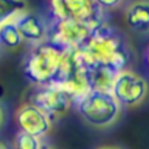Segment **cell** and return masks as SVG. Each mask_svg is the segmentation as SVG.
<instances>
[{
	"label": "cell",
	"mask_w": 149,
	"mask_h": 149,
	"mask_svg": "<svg viewBox=\"0 0 149 149\" xmlns=\"http://www.w3.org/2000/svg\"><path fill=\"white\" fill-rule=\"evenodd\" d=\"M76 62L85 71L106 68L115 73L126 70L130 52L119 34L106 25H100L79 49L73 50Z\"/></svg>",
	"instance_id": "1"
},
{
	"label": "cell",
	"mask_w": 149,
	"mask_h": 149,
	"mask_svg": "<svg viewBox=\"0 0 149 149\" xmlns=\"http://www.w3.org/2000/svg\"><path fill=\"white\" fill-rule=\"evenodd\" d=\"M68 50L50 41L37 43L24 60V74L36 86L56 85L63 79Z\"/></svg>",
	"instance_id": "2"
},
{
	"label": "cell",
	"mask_w": 149,
	"mask_h": 149,
	"mask_svg": "<svg viewBox=\"0 0 149 149\" xmlns=\"http://www.w3.org/2000/svg\"><path fill=\"white\" fill-rule=\"evenodd\" d=\"M79 114L89 124L95 127L110 126L118 118L120 105L111 93L89 92L76 102Z\"/></svg>",
	"instance_id": "3"
},
{
	"label": "cell",
	"mask_w": 149,
	"mask_h": 149,
	"mask_svg": "<svg viewBox=\"0 0 149 149\" xmlns=\"http://www.w3.org/2000/svg\"><path fill=\"white\" fill-rule=\"evenodd\" d=\"M54 20H73L97 28L102 25V8L94 0H49Z\"/></svg>",
	"instance_id": "4"
},
{
	"label": "cell",
	"mask_w": 149,
	"mask_h": 149,
	"mask_svg": "<svg viewBox=\"0 0 149 149\" xmlns=\"http://www.w3.org/2000/svg\"><path fill=\"white\" fill-rule=\"evenodd\" d=\"M95 28L73 20H54L47 26L46 41L67 50L79 49L92 36Z\"/></svg>",
	"instance_id": "5"
},
{
	"label": "cell",
	"mask_w": 149,
	"mask_h": 149,
	"mask_svg": "<svg viewBox=\"0 0 149 149\" xmlns=\"http://www.w3.org/2000/svg\"><path fill=\"white\" fill-rule=\"evenodd\" d=\"M28 103L38 107L52 120L56 116L67 113L73 102L63 90L54 85H49L34 88L33 92H30Z\"/></svg>",
	"instance_id": "6"
},
{
	"label": "cell",
	"mask_w": 149,
	"mask_h": 149,
	"mask_svg": "<svg viewBox=\"0 0 149 149\" xmlns=\"http://www.w3.org/2000/svg\"><path fill=\"white\" fill-rule=\"evenodd\" d=\"M147 92V81L141 76L124 70L116 74L111 94L120 106H135L144 100Z\"/></svg>",
	"instance_id": "7"
},
{
	"label": "cell",
	"mask_w": 149,
	"mask_h": 149,
	"mask_svg": "<svg viewBox=\"0 0 149 149\" xmlns=\"http://www.w3.org/2000/svg\"><path fill=\"white\" fill-rule=\"evenodd\" d=\"M18 131L42 139L51 128V119L31 103L22 105L15 115Z\"/></svg>",
	"instance_id": "8"
},
{
	"label": "cell",
	"mask_w": 149,
	"mask_h": 149,
	"mask_svg": "<svg viewBox=\"0 0 149 149\" xmlns=\"http://www.w3.org/2000/svg\"><path fill=\"white\" fill-rule=\"evenodd\" d=\"M13 21L24 41L33 42V43H41L46 41L47 26L45 25L43 20L39 16L24 12L18 15Z\"/></svg>",
	"instance_id": "9"
},
{
	"label": "cell",
	"mask_w": 149,
	"mask_h": 149,
	"mask_svg": "<svg viewBox=\"0 0 149 149\" xmlns=\"http://www.w3.org/2000/svg\"><path fill=\"white\" fill-rule=\"evenodd\" d=\"M126 22L136 33L149 31V1H137L130 7Z\"/></svg>",
	"instance_id": "10"
},
{
	"label": "cell",
	"mask_w": 149,
	"mask_h": 149,
	"mask_svg": "<svg viewBox=\"0 0 149 149\" xmlns=\"http://www.w3.org/2000/svg\"><path fill=\"white\" fill-rule=\"evenodd\" d=\"M86 72L90 85V92L111 93L114 81H115V77L118 73L106 70V68H93Z\"/></svg>",
	"instance_id": "11"
},
{
	"label": "cell",
	"mask_w": 149,
	"mask_h": 149,
	"mask_svg": "<svg viewBox=\"0 0 149 149\" xmlns=\"http://www.w3.org/2000/svg\"><path fill=\"white\" fill-rule=\"evenodd\" d=\"M26 9L25 0H0V26L10 20H15L18 15Z\"/></svg>",
	"instance_id": "12"
},
{
	"label": "cell",
	"mask_w": 149,
	"mask_h": 149,
	"mask_svg": "<svg viewBox=\"0 0 149 149\" xmlns=\"http://www.w3.org/2000/svg\"><path fill=\"white\" fill-rule=\"evenodd\" d=\"M22 41L24 39L21 34L18 33L13 20L0 26V46L7 47V49H15V47L20 46Z\"/></svg>",
	"instance_id": "13"
},
{
	"label": "cell",
	"mask_w": 149,
	"mask_h": 149,
	"mask_svg": "<svg viewBox=\"0 0 149 149\" xmlns=\"http://www.w3.org/2000/svg\"><path fill=\"white\" fill-rule=\"evenodd\" d=\"M45 144L41 139L18 131L13 140V149H43Z\"/></svg>",
	"instance_id": "14"
},
{
	"label": "cell",
	"mask_w": 149,
	"mask_h": 149,
	"mask_svg": "<svg viewBox=\"0 0 149 149\" xmlns=\"http://www.w3.org/2000/svg\"><path fill=\"white\" fill-rule=\"evenodd\" d=\"M95 4L101 8H105V9H111V8L118 7L122 3V0H94Z\"/></svg>",
	"instance_id": "15"
},
{
	"label": "cell",
	"mask_w": 149,
	"mask_h": 149,
	"mask_svg": "<svg viewBox=\"0 0 149 149\" xmlns=\"http://www.w3.org/2000/svg\"><path fill=\"white\" fill-rule=\"evenodd\" d=\"M145 62H147V64H148V67H149V49H148L147 54H145Z\"/></svg>",
	"instance_id": "16"
},
{
	"label": "cell",
	"mask_w": 149,
	"mask_h": 149,
	"mask_svg": "<svg viewBox=\"0 0 149 149\" xmlns=\"http://www.w3.org/2000/svg\"><path fill=\"white\" fill-rule=\"evenodd\" d=\"M1 123H3V111L0 109V126H1Z\"/></svg>",
	"instance_id": "17"
},
{
	"label": "cell",
	"mask_w": 149,
	"mask_h": 149,
	"mask_svg": "<svg viewBox=\"0 0 149 149\" xmlns=\"http://www.w3.org/2000/svg\"><path fill=\"white\" fill-rule=\"evenodd\" d=\"M100 149H118V148H114V147H103V148H100Z\"/></svg>",
	"instance_id": "18"
},
{
	"label": "cell",
	"mask_w": 149,
	"mask_h": 149,
	"mask_svg": "<svg viewBox=\"0 0 149 149\" xmlns=\"http://www.w3.org/2000/svg\"><path fill=\"white\" fill-rule=\"evenodd\" d=\"M0 149H7V147H5V145L3 144L1 141H0Z\"/></svg>",
	"instance_id": "19"
},
{
	"label": "cell",
	"mask_w": 149,
	"mask_h": 149,
	"mask_svg": "<svg viewBox=\"0 0 149 149\" xmlns=\"http://www.w3.org/2000/svg\"><path fill=\"white\" fill-rule=\"evenodd\" d=\"M43 149H52V148H50V147H47V145H45Z\"/></svg>",
	"instance_id": "20"
}]
</instances>
